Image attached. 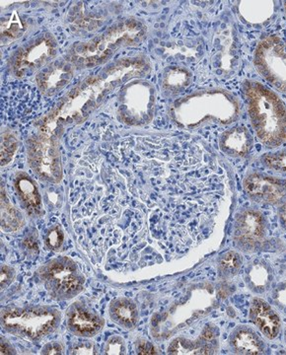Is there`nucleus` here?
Instances as JSON below:
<instances>
[{"label":"nucleus","mask_w":286,"mask_h":355,"mask_svg":"<svg viewBox=\"0 0 286 355\" xmlns=\"http://www.w3.org/2000/svg\"><path fill=\"white\" fill-rule=\"evenodd\" d=\"M15 279V272L11 266H1V289L6 288Z\"/></svg>","instance_id":"obj_27"},{"label":"nucleus","mask_w":286,"mask_h":355,"mask_svg":"<svg viewBox=\"0 0 286 355\" xmlns=\"http://www.w3.org/2000/svg\"><path fill=\"white\" fill-rule=\"evenodd\" d=\"M74 354H95V347L90 343H77L72 349Z\"/></svg>","instance_id":"obj_28"},{"label":"nucleus","mask_w":286,"mask_h":355,"mask_svg":"<svg viewBox=\"0 0 286 355\" xmlns=\"http://www.w3.org/2000/svg\"><path fill=\"white\" fill-rule=\"evenodd\" d=\"M125 343L119 336H112L105 345V354H125Z\"/></svg>","instance_id":"obj_26"},{"label":"nucleus","mask_w":286,"mask_h":355,"mask_svg":"<svg viewBox=\"0 0 286 355\" xmlns=\"http://www.w3.org/2000/svg\"><path fill=\"white\" fill-rule=\"evenodd\" d=\"M249 320L268 340H276L283 331V321L280 313L264 299H252L250 303Z\"/></svg>","instance_id":"obj_10"},{"label":"nucleus","mask_w":286,"mask_h":355,"mask_svg":"<svg viewBox=\"0 0 286 355\" xmlns=\"http://www.w3.org/2000/svg\"><path fill=\"white\" fill-rule=\"evenodd\" d=\"M219 147L229 157L247 159L254 148V137L245 125H236L222 133Z\"/></svg>","instance_id":"obj_12"},{"label":"nucleus","mask_w":286,"mask_h":355,"mask_svg":"<svg viewBox=\"0 0 286 355\" xmlns=\"http://www.w3.org/2000/svg\"><path fill=\"white\" fill-rule=\"evenodd\" d=\"M22 216L7 200L6 193L1 191V228L6 231H16L23 226Z\"/></svg>","instance_id":"obj_20"},{"label":"nucleus","mask_w":286,"mask_h":355,"mask_svg":"<svg viewBox=\"0 0 286 355\" xmlns=\"http://www.w3.org/2000/svg\"><path fill=\"white\" fill-rule=\"evenodd\" d=\"M283 340H285V343L286 345V327L285 328V331H283Z\"/></svg>","instance_id":"obj_33"},{"label":"nucleus","mask_w":286,"mask_h":355,"mask_svg":"<svg viewBox=\"0 0 286 355\" xmlns=\"http://www.w3.org/2000/svg\"><path fill=\"white\" fill-rule=\"evenodd\" d=\"M110 313L116 323L126 329L133 328L137 323V307L126 299H118L112 302Z\"/></svg>","instance_id":"obj_19"},{"label":"nucleus","mask_w":286,"mask_h":355,"mask_svg":"<svg viewBox=\"0 0 286 355\" xmlns=\"http://www.w3.org/2000/svg\"><path fill=\"white\" fill-rule=\"evenodd\" d=\"M262 164L278 174L286 175V147L264 154L261 157Z\"/></svg>","instance_id":"obj_21"},{"label":"nucleus","mask_w":286,"mask_h":355,"mask_svg":"<svg viewBox=\"0 0 286 355\" xmlns=\"http://www.w3.org/2000/svg\"><path fill=\"white\" fill-rule=\"evenodd\" d=\"M243 263L242 253L237 250H228L218 258V275L224 282L230 280L239 275L242 270Z\"/></svg>","instance_id":"obj_18"},{"label":"nucleus","mask_w":286,"mask_h":355,"mask_svg":"<svg viewBox=\"0 0 286 355\" xmlns=\"http://www.w3.org/2000/svg\"><path fill=\"white\" fill-rule=\"evenodd\" d=\"M62 349L58 343H51L46 345L42 354H62Z\"/></svg>","instance_id":"obj_30"},{"label":"nucleus","mask_w":286,"mask_h":355,"mask_svg":"<svg viewBox=\"0 0 286 355\" xmlns=\"http://www.w3.org/2000/svg\"><path fill=\"white\" fill-rule=\"evenodd\" d=\"M274 1H239L237 13L239 19L253 27H262L271 23L276 13Z\"/></svg>","instance_id":"obj_14"},{"label":"nucleus","mask_w":286,"mask_h":355,"mask_svg":"<svg viewBox=\"0 0 286 355\" xmlns=\"http://www.w3.org/2000/svg\"><path fill=\"white\" fill-rule=\"evenodd\" d=\"M243 190L252 202L280 205L286 202V179L261 171H250L243 180Z\"/></svg>","instance_id":"obj_7"},{"label":"nucleus","mask_w":286,"mask_h":355,"mask_svg":"<svg viewBox=\"0 0 286 355\" xmlns=\"http://www.w3.org/2000/svg\"><path fill=\"white\" fill-rule=\"evenodd\" d=\"M28 153L30 165L41 179L51 182H58L62 179L58 147L50 135L34 137L30 142Z\"/></svg>","instance_id":"obj_8"},{"label":"nucleus","mask_w":286,"mask_h":355,"mask_svg":"<svg viewBox=\"0 0 286 355\" xmlns=\"http://www.w3.org/2000/svg\"><path fill=\"white\" fill-rule=\"evenodd\" d=\"M219 349V331L215 324H205L194 340L175 338L169 345V354H215Z\"/></svg>","instance_id":"obj_9"},{"label":"nucleus","mask_w":286,"mask_h":355,"mask_svg":"<svg viewBox=\"0 0 286 355\" xmlns=\"http://www.w3.org/2000/svg\"><path fill=\"white\" fill-rule=\"evenodd\" d=\"M11 349L7 347V343L1 340V355L2 354H10Z\"/></svg>","instance_id":"obj_32"},{"label":"nucleus","mask_w":286,"mask_h":355,"mask_svg":"<svg viewBox=\"0 0 286 355\" xmlns=\"http://www.w3.org/2000/svg\"><path fill=\"white\" fill-rule=\"evenodd\" d=\"M18 149V140L12 132H4L1 135V165L6 166L12 160Z\"/></svg>","instance_id":"obj_24"},{"label":"nucleus","mask_w":286,"mask_h":355,"mask_svg":"<svg viewBox=\"0 0 286 355\" xmlns=\"http://www.w3.org/2000/svg\"><path fill=\"white\" fill-rule=\"evenodd\" d=\"M243 94L255 137L262 146L276 149L286 142V107L278 93L262 83L245 80Z\"/></svg>","instance_id":"obj_1"},{"label":"nucleus","mask_w":286,"mask_h":355,"mask_svg":"<svg viewBox=\"0 0 286 355\" xmlns=\"http://www.w3.org/2000/svg\"><path fill=\"white\" fill-rule=\"evenodd\" d=\"M242 114V104L235 95L222 90L194 93L175 105V119L179 125L196 128L208 123L228 125Z\"/></svg>","instance_id":"obj_2"},{"label":"nucleus","mask_w":286,"mask_h":355,"mask_svg":"<svg viewBox=\"0 0 286 355\" xmlns=\"http://www.w3.org/2000/svg\"><path fill=\"white\" fill-rule=\"evenodd\" d=\"M40 275L46 288L58 299L74 297L83 287V277L74 261L67 257L49 261L42 268Z\"/></svg>","instance_id":"obj_6"},{"label":"nucleus","mask_w":286,"mask_h":355,"mask_svg":"<svg viewBox=\"0 0 286 355\" xmlns=\"http://www.w3.org/2000/svg\"><path fill=\"white\" fill-rule=\"evenodd\" d=\"M232 354L240 355L264 354L267 343L254 328L248 324H239L231 331L228 338Z\"/></svg>","instance_id":"obj_13"},{"label":"nucleus","mask_w":286,"mask_h":355,"mask_svg":"<svg viewBox=\"0 0 286 355\" xmlns=\"http://www.w3.org/2000/svg\"><path fill=\"white\" fill-rule=\"evenodd\" d=\"M60 320V312L48 307L14 308L1 313V324L7 331L31 340L51 333Z\"/></svg>","instance_id":"obj_3"},{"label":"nucleus","mask_w":286,"mask_h":355,"mask_svg":"<svg viewBox=\"0 0 286 355\" xmlns=\"http://www.w3.org/2000/svg\"><path fill=\"white\" fill-rule=\"evenodd\" d=\"M104 322L100 317L81 306H74L69 311V330L75 335L93 336L102 330Z\"/></svg>","instance_id":"obj_15"},{"label":"nucleus","mask_w":286,"mask_h":355,"mask_svg":"<svg viewBox=\"0 0 286 355\" xmlns=\"http://www.w3.org/2000/svg\"><path fill=\"white\" fill-rule=\"evenodd\" d=\"M269 302L278 312L286 316V280L274 286L268 293Z\"/></svg>","instance_id":"obj_23"},{"label":"nucleus","mask_w":286,"mask_h":355,"mask_svg":"<svg viewBox=\"0 0 286 355\" xmlns=\"http://www.w3.org/2000/svg\"><path fill=\"white\" fill-rule=\"evenodd\" d=\"M53 44L50 39L44 40L37 44L31 46L21 53L17 58V64L15 69L19 70V73H24L25 69H37L43 64L46 58H51L53 55Z\"/></svg>","instance_id":"obj_16"},{"label":"nucleus","mask_w":286,"mask_h":355,"mask_svg":"<svg viewBox=\"0 0 286 355\" xmlns=\"http://www.w3.org/2000/svg\"><path fill=\"white\" fill-rule=\"evenodd\" d=\"M246 286L255 295H266L274 286V268L266 259L255 258L251 260L244 270Z\"/></svg>","instance_id":"obj_11"},{"label":"nucleus","mask_w":286,"mask_h":355,"mask_svg":"<svg viewBox=\"0 0 286 355\" xmlns=\"http://www.w3.org/2000/svg\"><path fill=\"white\" fill-rule=\"evenodd\" d=\"M137 354H156V349H154L153 345L149 342H145V340H142V342L138 343L137 345Z\"/></svg>","instance_id":"obj_29"},{"label":"nucleus","mask_w":286,"mask_h":355,"mask_svg":"<svg viewBox=\"0 0 286 355\" xmlns=\"http://www.w3.org/2000/svg\"><path fill=\"white\" fill-rule=\"evenodd\" d=\"M283 9H285V15L286 18V1H285V3H283Z\"/></svg>","instance_id":"obj_34"},{"label":"nucleus","mask_w":286,"mask_h":355,"mask_svg":"<svg viewBox=\"0 0 286 355\" xmlns=\"http://www.w3.org/2000/svg\"><path fill=\"white\" fill-rule=\"evenodd\" d=\"M192 80V74L185 69H175L169 72L165 84L173 91L179 92L189 85Z\"/></svg>","instance_id":"obj_22"},{"label":"nucleus","mask_w":286,"mask_h":355,"mask_svg":"<svg viewBox=\"0 0 286 355\" xmlns=\"http://www.w3.org/2000/svg\"><path fill=\"white\" fill-rule=\"evenodd\" d=\"M15 188L21 202L24 203L28 212L37 216L42 212V198L35 182L24 173H20L15 179Z\"/></svg>","instance_id":"obj_17"},{"label":"nucleus","mask_w":286,"mask_h":355,"mask_svg":"<svg viewBox=\"0 0 286 355\" xmlns=\"http://www.w3.org/2000/svg\"><path fill=\"white\" fill-rule=\"evenodd\" d=\"M268 220L261 210L244 207L237 212L232 229V241L237 251L259 253L268 245Z\"/></svg>","instance_id":"obj_5"},{"label":"nucleus","mask_w":286,"mask_h":355,"mask_svg":"<svg viewBox=\"0 0 286 355\" xmlns=\"http://www.w3.org/2000/svg\"><path fill=\"white\" fill-rule=\"evenodd\" d=\"M278 216L281 227L286 231V202L278 207Z\"/></svg>","instance_id":"obj_31"},{"label":"nucleus","mask_w":286,"mask_h":355,"mask_svg":"<svg viewBox=\"0 0 286 355\" xmlns=\"http://www.w3.org/2000/svg\"><path fill=\"white\" fill-rule=\"evenodd\" d=\"M65 241V234L60 226H55L49 231L46 238L47 247L51 250H58Z\"/></svg>","instance_id":"obj_25"},{"label":"nucleus","mask_w":286,"mask_h":355,"mask_svg":"<svg viewBox=\"0 0 286 355\" xmlns=\"http://www.w3.org/2000/svg\"><path fill=\"white\" fill-rule=\"evenodd\" d=\"M253 62L258 73L271 87L286 94V44L280 37L269 35L260 40Z\"/></svg>","instance_id":"obj_4"}]
</instances>
